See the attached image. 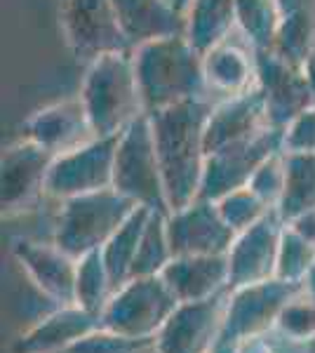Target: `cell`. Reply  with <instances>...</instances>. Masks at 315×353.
Instances as JSON below:
<instances>
[{
    "label": "cell",
    "instance_id": "cell-20",
    "mask_svg": "<svg viewBox=\"0 0 315 353\" xmlns=\"http://www.w3.org/2000/svg\"><path fill=\"white\" fill-rule=\"evenodd\" d=\"M101 327V321L78 304L57 306L12 344V353H61L80 337Z\"/></svg>",
    "mask_w": 315,
    "mask_h": 353
},
{
    "label": "cell",
    "instance_id": "cell-43",
    "mask_svg": "<svg viewBox=\"0 0 315 353\" xmlns=\"http://www.w3.org/2000/svg\"><path fill=\"white\" fill-rule=\"evenodd\" d=\"M313 353H315V351H313Z\"/></svg>",
    "mask_w": 315,
    "mask_h": 353
},
{
    "label": "cell",
    "instance_id": "cell-39",
    "mask_svg": "<svg viewBox=\"0 0 315 353\" xmlns=\"http://www.w3.org/2000/svg\"><path fill=\"white\" fill-rule=\"evenodd\" d=\"M303 73H306V81H308V90H311L313 97V106H315V52L308 57L306 64H303Z\"/></svg>",
    "mask_w": 315,
    "mask_h": 353
},
{
    "label": "cell",
    "instance_id": "cell-29",
    "mask_svg": "<svg viewBox=\"0 0 315 353\" xmlns=\"http://www.w3.org/2000/svg\"><path fill=\"white\" fill-rule=\"evenodd\" d=\"M273 52L296 66L306 64L308 57L315 52V17L313 14L280 17Z\"/></svg>",
    "mask_w": 315,
    "mask_h": 353
},
{
    "label": "cell",
    "instance_id": "cell-7",
    "mask_svg": "<svg viewBox=\"0 0 315 353\" xmlns=\"http://www.w3.org/2000/svg\"><path fill=\"white\" fill-rule=\"evenodd\" d=\"M116 137H92L76 149L59 153L48 176V198L68 201L85 193L113 189L116 170Z\"/></svg>",
    "mask_w": 315,
    "mask_h": 353
},
{
    "label": "cell",
    "instance_id": "cell-28",
    "mask_svg": "<svg viewBox=\"0 0 315 353\" xmlns=\"http://www.w3.org/2000/svg\"><path fill=\"white\" fill-rule=\"evenodd\" d=\"M172 259H174V252H172L167 238V214L151 212L146 229L141 233V243L136 250L134 266H132V278L160 276Z\"/></svg>",
    "mask_w": 315,
    "mask_h": 353
},
{
    "label": "cell",
    "instance_id": "cell-32",
    "mask_svg": "<svg viewBox=\"0 0 315 353\" xmlns=\"http://www.w3.org/2000/svg\"><path fill=\"white\" fill-rule=\"evenodd\" d=\"M146 349H153V339H134L113 330L96 327L61 353H144Z\"/></svg>",
    "mask_w": 315,
    "mask_h": 353
},
{
    "label": "cell",
    "instance_id": "cell-23",
    "mask_svg": "<svg viewBox=\"0 0 315 353\" xmlns=\"http://www.w3.org/2000/svg\"><path fill=\"white\" fill-rule=\"evenodd\" d=\"M238 28L236 0H191L184 12V33L198 52L226 43Z\"/></svg>",
    "mask_w": 315,
    "mask_h": 353
},
{
    "label": "cell",
    "instance_id": "cell-22",
    "mask_svg": "<svg viewBox=\"0 0 315 353\" xmlns=\"http://www.w3.org/2000/svg\"><path fill=\"white\" fill-rule=\"evenodd\" d=\"M205 81L210 92L236 97L256 88V61L254 52H245L233 43H221L203 54Z\"/></svg>",
    "mask_w": 315,
    "mask_h": 353
},
{
    "label": "cell",
    "instance_id": "cell-17",
    "mask_svg": "<svg viewBox=\"0 0 315 353\" xmlns=\"http://www.w3.org/2000/svg\"><path fill=\"white\" fill-rule=\"evenodd\" d=\"M24 137L59 156L90 141L94 132L80 97H71L31 113L24 123Z\"/></svg>",
    "mask_w": 315,
    "mask_h": 353
},
{
    "label": "cell",
    "instance_id": "cell-5",
    "mask_svg": "<svg viewBox=\"0 0 315 353\" xmlns=\"http://www.w3.org/2000/svg\"><path fill=\"white\" fill-rule=\"evenodd\" d=\"M113 189L128 196L139 208L170 214L165 179L148 113L139 116L130 128H125L118 134Z\"/></svg>",
    "mask_w": 315,
    "mask_h": 353
},
{
    "label": "cell",
    "instance_id": "cell-6",
    "mask_svg": "<svg viewBox=\"0 0 315 353\" xmlns=\"http://www.w3.org/2000/svg\"><path fill=\"white\" fill-rule=\"evenodd\" d=\"M181 301L172 292L163 276L130 278L113 292L101 313V327L125 337L156 339L160 327L170 321Z\"/></svg>",
    "mask_w": 315,
    "mask_h": 353
},
{
    "label": "cell",
    "instance_id": "cell-2",
    "mask_svg": "<svg viewBox=\"0 0 315 353\" xmlns=\"http://www.w3.org/2000/svg\"><path fill=\"white\" fill-rule=\"evenodd\" d=\"M132 54L146 113L193 99H210L203 52L193 48L186 33L144 43L132 50Z\"/></svg>",
    "mask_w": 315,
    "mask_h": 353
},
{
    "label": "cell",
    "instance_id": "cell-13",
    "mask_svg": "<svg viewBox=\"0 0 315 353\" xmlns=\"http://www.w3.org/2000/svg\"><path fill=\"white\" fill-rule=\"evenodd\" d=\"M256 61V88L266 104V116L271 128L285 130L299 113L313 106L303 66L283 59L280 54L259 52Z\"/></svg>",
    "mask_w": 315,
    "mask_h": 353
},
{
    "label": "cell",
    "instance_id": "cell-3",
    "mask_svg": "<svg viewBox=\"0 0 315 353\" xmlns=\"http://www.w3.org/2000/svg\"><path fill=\"white\" fill-rule=\"evenodd\" d=\"M78 97L88 111L94 137H116L130 128L146 113L134 54L113 52L90 61Z\"/></svg>",
    "mask_w": 315,
    "mask_h": 353
},
{
    "label": "cell",
    "instance_id": "cell-33",
    "mask_svg": "<svg viewBox=\"0 0 315 353\" xmlns=\"http://www.w3.org/2000/svg\"><path fill=\"white\" fill-rule=\"evenodd\" d=\"M276 330L296 341H315V299L308 297L306 290L287 301L276 323Z\"/></svg>",
    "mask_w": 315,
    "mask_h": 353
},
{
    "label": "cell",
    "instance_id": "cell-24",
    "mask_svg": "<svg viewBox=\"0 0 315 353\" xmlns=\"http://www.w3.org/2000/svg\"><path fill=\"white\" fill-rule=\"evenodd\" d=\"M151 212L153 210L136 208L134 212L130 214V219L113 233L111 241L101 248V257H104L108 276H111L116 290L120 285H125L132 278V266H134V259H136L141 233L146 229V221L151 217Z\"/></svg>",
    "mask_w": 315,
    "mask_h": 353
},
{
    "label": "cell",
    "instance_id": "cell-10",
    "mask_svg": "<svg viewBox=\"0 0 315 353\" xmlns=\"http://www.w3.org/2000/svg\"><path fill=\"white\" fill-rule=\"evenodd\" d=\"M299 292H303L301 283H287L280 278L231 290L221 339L243 341L276 330L280 313Z\"/></svg>",
    "mask_w": 315,
    "mask_h": 353
},
{
    "label": "cell",
    "instance_id": "cell-35",
    "mask_svg": "<svg viewBox=\"0 0 315 353\" xmlns=\"http://www.w3.org/2000/svg\"><path fill=\"white\" fill-rule=\"evenodd\" d=\"M285 153H315V106L306 109L283 130Z\"/></svg>",
    "mask_w": 315,
    "mask_h": 353
},
{
    "label": "cell",
    "instance_id": "cell-30",
    "mask_svg": "<svg viewBox=\"0 0 315 353\" xmlns=\"http://www.w3.org/2000/svg\"><path fill=\"white\" fill-rule=\"evenodd\" d=\"M216 208H219L223 221L236 231V236L252 229L254 224H259V221L271 212V208H268L250 186H243V189H236V191L226 193V196H221L219 201H216Z\"/></svg>",
    "mask_w": 315,
    "mask_h": 353
},
{
    "label": "cell",
    "instance_id": "cell-16",
    "mask_svg": "<svg viewBox=\"0 0 315 353\" xmlns=\"http://www.w3.org/2000/svg\"><path fill=\"white\" fill-rule=\"evenodd\" d=\"M12 254L19 261L31 283L57 306L76 304L78 259L66 254L54 243H38L21 238L12 245Z\"/></svg>",
    "mask_w": 315,
    "mask_h": 353
},
{
    "label": "cell",
    "instance_id": "cell-8",
    "mask_svg": "<svg viewBox=\"0 0 315 353\" xmlns=\"http://www.w3.org/2000/svg\"><path fill=\"white\" fill-rule=\"evenodd\" d=\"M61 24L78 61L113 52H132L113 0H61Z\"/></svg>",
    "mask_w": 315,
    "mask_h": 353
},
{
    "label": "cell",
    "instance_id": "cell-12",
    "mask_svg": "<svg viewBox=\"0 0 315 353\" xmlns=\"http://www.w3.org/2000/svg\"><path fill=\"white\" fill-rule=\"evenodd\" d=\"M231 290L203 301H181L153 339L156 353H207L221 339Z\"/></svg>",
    "mask_w": 315,
    "mask_h": 353
},
{
    "label": "cell",
    "instance_id": "cell-34",
    "mask_svg": "<svg viewBox=\"0 0 315 353\" xmlns=\"http://www.w3.org/2000/svg\"><path fill=\"white\" fill-rule=\"evenodd\" d=\"M250 189L261 198L271 210H278L285 193V153L278 151L268 158L250 179Z\"/></svg>",
    "mask_w": 315,
    "mask_h": 353
},
{
    "label": "cell",
    "instance_id": "cell-1",
    "mask_svg": "<svg viewBox=\"0 0 315 353\" xmlns=\"http://www.w3.org/2000/svg\"><path fill=\"white\" fill-rule=\"evenodd\" d=\"M212 106V99H193L148 113L170 212L200 198L207 165L205 130Z\"/></svg>",
    "mask_w": 315,
    "mask_h": 353
},
{
    "label": "cell",
    "instance_id": "cell-26",
    "mask_svg": "<svg viewBox=\"0 0 315 353\" xmlns=\"http://www.w3.org/2000/svg\"><path fill=\"white\" fill-rule=\"evenodd\" d=\"M236 19L250 43V52H271L280 26L276 0H236Z\"/></svg>",
    "mask_w": 315,
    "mask_h": 353
},
{
    "label": "cell",
    "instance_id": "cell-42",
    "mask_svg": "<svg viewBox=\"0 0 315 353\" xmlns=\"http://www.w3.org/2000/svg\"><path fill=\"white\" fill-rule=\"evenodd\" d=\"M170 3L174 5V10H176V12H179V14H184L186 10H188V5H191V0H170Z\"/></svg>",
    "mask_w": 315,
    "mask_h": 353
},
{
    "label": "cell",
    "instance_id": "cell-11",
    "mask_svg": "<svg viewBox=\"0 0 315 353\" xmlns=\"http://www.w3.org/2000/svg\"><path fill=\"white\" fill-rule=\"evenodd\" d=\"M278 151H283V130L276 128L263 130L252 139L212 151L205 165L200 198L219 201L226 193L247 186L256 170Z\"/></svg>",
    "mask_w": 315,
    "mask_h": 353
},
{
    "label": "cell",
    "instance_id": "cell-40",
    "mask_svg": "<svg viewBox=\"0 0 315 353\" xmlns=\"http://www.w3.org/2000/svg\"><path fill=\"white\" fill-rule=\"evenodd\" d=\"M207 353H238V341H223L219 339L214 346H212V351Z\"/></svg>",
    "mask_w": 315,
    "mask_h": 353
},
{
    "label": "cell",
    "instance_id": "cell-21",
    "mask_svg": "<svg viewBox=\"0 0 315 353\" xmlns=\"http://www.w3.org/2000/svg\"><path fill=\"white\" fill-rule=\"evenodd\" d=\"M130 48L184 33V14L170 0H113Z\"/></svg>",
    "mask_w": 315,
    "mask_h": 353
},
{
    "label": "cell",
    "instance_id": "cell-27",
    "mask_svg": "<svg viewBox=\"0 0 315 353\" xmlns=\"http://www.w3.org/2000/svg\"><path fill=\"white\" fill-rule=\"evenodd\" d=\"M113 292H116V285H113L111 276H108L101 250L80 257L76 273V304L80 309L92 313L101 321V313L111 301Z\"/></svg>",
    "mask_w": 315,
    "mask_h": 353
},
{
    "label": "cell",
    "instance_id": "cell-19",
    "mask_svg": "<svg viewBox=\"0 0 315 353\" xmlns=\"http://www.w3.org/2000/svg\"><path fill=\"white\" fill-rule=\"evenodd\" d=\"M179 301H203L231 290L228 254H184L160 273Z\"/></svg>",
    "mask_w": 315,
    "mask_h": 353
},
{
    "label": "cell",
    "instance_id": "cell-31",
    "mask_svg": "<svg viewBox=\"0 0 315 353\" xmlns=\"http://www.w3.org/2000/svg\"><path fill=\"white\" fill-rule=\"evenodd\" d=\"M315 264V248L306 238H301L299 233L289 226H285L283 241H280V252H278V269L276 278L287 283H301L306 281L308 271Z\"/></svg>",
    "mask_w": 315,
    "mask_h": 353
},
{
    "label": "cell",
    "instance_id": "cell-25",
    "mask_svg": "<svg viewBox=\"0 0 315 353\" xmlns=\"http://www.w3.org/2000/svg\"><path fill=\"white\" fill-rule=\"evenodd\" d=\"M308 210H315V153H285V193L278 212L292 221Z\"/></svg>",
    "mask_w": 315,
    "mask_h": 353
},
{
    "label": "cell",
    "instance_id": "cell-18",
    "mask_svg": "<svg viewBox=\"0 0 315 353\" xmlns=\"http://www.w3.org/2000/svg\"><path fill=\"white\" fill-rule=\"evenodd\" d=\"M268 128H271V123H268L266 104H263L259 88L245 94L226 97L219 104L212 106L207 130H205L207 156L212 151L223 149V146L252 139Z\"/></svg>",
    "mask_w": 315,
    "mask_h": 353
},
{
    "label": "cell",
    "instance_id": "cell-15",
    "mask_svg": "<svg viewBox=\"0 0 315 353\" xmlns=\"http://www.w3.org/2000/svg\"><path fill=\"white\" fill-rule=\"evenodd\" d=\"M285 226H287V221L280 217L278 210H271L259 224L238 233L231 250H228V271H231L228 283H231V290L276 278L278 252Z\"/></svg>",
    "mask_w": 315,
    "mask_h": 353
},
{
    "label": "cell",
    "instance_id": "cell-14",
    "mask_svg": "<svg viewBox=\"0 0 315 353\" xmlns=\"http://www.w3.org/2000/svg\"><path fill=\"white\" fill-rule=\"evenodd\" d=\"M167 238L174 257L184 254H228L236 231L223 221L216 201L196 198L167 214Z\"/></svg>",
    "mask_w": 315,
    "mask_h": 353
},
{
    "label": "cell",
    "instance_id": "cell-9",
    "mask_svg": "<svg viewBox=\"0 0 315 353\" xmlns=\"http://www.w3.org/2000/svg\"><path fill=\"white\" fill-rule=\"evenodd\" d=\"M54 153L36 141L21 137L10 144L0 158V208L3 217L28 212L48 196V176L54 163Z\"/></svg>",
    "mask_w": 315,
    "mask_h": 353
},
{
    "label": "cell",
    "instance_id": "cell-38",
    "mask_svg": "<svg viewBox=\"0 0 315 353\" xmlns=\"http://www.w3.org/2000/svg\"><path fill=\"white\" fill-rule=\"evenodd\" d=\"M238 353H273L271 334H256V337H247L238 341Z\"/></svg>",
    "mask_w": 315,
    "mask_h": 353
},
{
    "label": "cell",
    "instance_id": "cell-37",
    "mask_svg": "<svg viewBox=\"0 0 315 353\" xmlns=\"http://www.w3.org/2000/svg\"><path fill=\"white\" fill-rule=\"evenodd\" d=\"M280 17L294 14H313L315 17V0H276Z\"/></svg>",
    "mask_w": 315,
    "mask_h": 353
},
{
    "label": "cell",
    "instance_id": "cell-36",
    "mask_svg": "<svg viewBox=\"0 0 315 353\" xmlns=\"http://www.w3.org/2000/svg\"><path fill=\"white\" fill-rule=\"evenodd\" d=\"M287 226L294 229L301 238H306V241L315 248V210H308V212L294 217L292 221H287Z\"/></svg>",
    "mask_w": 315,
    "mask_h": 353
},
{
    "label": "cell",
    "instance_id": "cell-41",
    "mask_svg": "<svg viewBox=\"0 0 315 353\" xmlns=\"http://www.w3.org/2000/svg\"><path fill=\"white\" fill-rule=\"evenodd\" d=\"M303 290H306V292H308V297L315 299V264H313V269L308 271L306 281H303Z\"/></svg>",
    "mask_w": 315,
    "mask_h": 353
},
{
    "label": "cell",
    "instance_id": "cell-4",
    "mask_svg": "<svg viewBox=\"0 0 315 353\" xmlns=\"http://www.w3.org/2000/svg\"><path fill=\"white\" fill-rule=\"evenodd\" d=\"M52 243L73 259L96 252L111 241L139 205L116 189H104L61 201Z\"/></svg>",
    "mask_w": 315,
    "mask_h": 353
}]
</instances>
